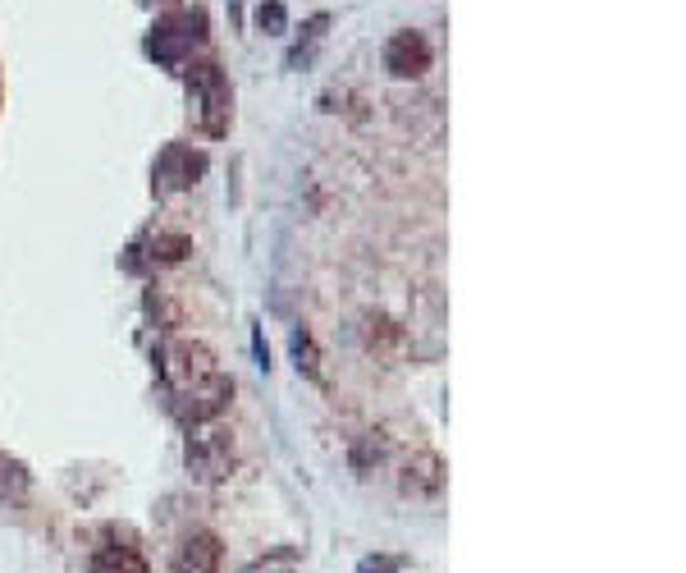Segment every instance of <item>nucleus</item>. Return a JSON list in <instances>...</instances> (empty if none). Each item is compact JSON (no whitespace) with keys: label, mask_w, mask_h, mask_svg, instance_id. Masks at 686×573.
Here are the masks:
<instances>
[{"label":"nucleus","mask_w":686,"mask_h":573,"mask_svg":"<svg viewBox=\"0 0 686 573\" xmlns=\"http://www.w3.org/2000/svg\"><path fill=\"white\" fill-rule=\"evenodd\" d=\"M161 376L174 395V413L189 422V427H202V422L221 417L234 400V376L221 372L215 353L197 340H174L161 349Z\"/></svg>","instance_id":"f257e3e1"},{"label":"nucleus","mask_w":686,"mask_h":573,"mask_svg":"<svg viewBox=\"0 0 686 573\" xmlns=\"http://www.w3.org/2000/svg\"><path fill=\"white\" fill-rule=\"evenodd\" d=\"M183 83H189V97H193L202 134L225 138L229 134V119H234V93H229V78L221 74V65L202 60V65H193L189 74H183Z\"/></svg>","instance_id":"f03ea898"},{"label":"nucleus","mask_w":686,"mask_h":573,"mask_svg":"<svg viewBox=\"0 0 686 573\" xmlns=\"http://www.w3.org/2000/svg\"><path fill=\"white\" fill-rule=\"evenodd\" d=\"M202 38H206V19L193 14V10H179V14H170V19H161L151 28L147 55H156L161 65H183V55H189Z\"/></svg>","instance_id":"7ed1b4c3"},{"label":"nucleus","mask_w":686,"mask_h":573,"mask_svg":"<svg viewBox=\"0 0 686 573\" xmlns=\"http://www.w3.org/2000/svg\"><path fill=\"white\" fill-rule=\"evenodd\" d=\"M206 152L193 142H170L161 157H156V189H193L197 179L206 174Z\"/></svg>","instance_id":"20e7f679"},{"label":"nucleus","mask_w":686,"mask_h":573,"mask_svg":"<svg viewBox=\"0 0 686 573\" xmlns=\"http://www.w3.org/2000/svg\"><path fill=\"white\" fill-rule=\"evenodd\" d=\"M189 473L197 481H225L234 473V441L225 432H206L189 441Z\"/></svg>","instance_id":"39448f33"},{"label":"nucleus","mask_w":686,"mask_h":573,"mask_svg":"<svg viewBox=\"0 0 686 573\" xmlns=\"http://www.w3.org/2000/svg\"><path fill=\"white\" fill-rule=\"evenodd\" d=\"M444 477H449L444 459L435 455V449H417V455L403 464V473H398V491L412 496V500H435L444 491Z\"/></svg>","instance_id":"423d86ee"},{"label":"nucleus","mask_w":686,"mask_h":573,"mask_svg":"<svg viewBox=\"0 0 686 573\" xmlns=\"http://www.w3.org/2000/svg\"><path fill=\"white\" fill-rule=\"evenodd\" d=\"M430 42L421 33H412V28H403V33H394L385 42V70L394 78H421L430 70Z\"/></svg>","instance_id":"0eeeda50"},{"label":"nucleus","mask_w":686,"mask_h":573,"mask_svg":"<svg viewBox=\"0 0 686 573\" xmlns=\"http://www.w3.org/2000/svg\"><path fill=\"white\" fill-rule=\"evenodd\" d=\"M221 555L225 547L215 532H189L174 555V573H221Z\"/></svg>","instance_id":"6e6552de"},{"label":"nucleus","mask_w":686,"mask_h":573,"mask_svg":"<svg viewBox=\"0 0 686 573\" xmlns=\"http://www.w3.org/2000/svg\"><path fill=\"white\" fill-rule=\"evenodd\" d=\"M97 573H147V555L133 547L129 537H115L110 532V547L97 551Z\"/></svg>","instance_id":"1a4fd4ad"},{"label":"nucleus","mask_w":686,"mask_h":573,"mask_svg":"<svg viewBox=\"0 0 686 573\" xmlns=\"http://www.w3.org/2000/svg\"><path fill=\"white\" fill-rule=\"evenodd\" d=\"M28 487H33V473H28V464L0 449V500H19V496H28Z\"/></svg>","instance_id":"9d476101"},{"label":"nucleus","mask_w":686,"mask_h":573,"mask_svg":"<svg viewBox=\"0 0 686 573\" xmlns=\"http://www.w3.org/2000/svg\"><path fill=\"white\" fill-rule=\"evenodd\" d=\"M293 363H298L302 376L321 381V353H317V340H311V330H307V326L293 330Z\"/></svg>","instance_id":"9b49d317"},{"label":"nucleus","mask_w":686,"mask_h":573,"mask_svg":"<svg viewBox=\"0 0 686 573\" xmlns=\"http://www.w3.org/2000/svg\"><path fill=\"white\" fill-rule=\"evenodd\" d=\"M193 253V238L189 234H156L151 238V262H161V266H174Z\"/></svg>","instance_id":"f8f14e48"},{"label":"nucleus","mask_w":686,"mask_h":573,"mask_svg":"<svg viewBox=\"0 0 686 573\" xmlns=\"http://www.w3.org/2000/svg\"><path fill=\"white\" fill-rule=\"evenodd\" d=\"M298 560H302V555H298L293 547H275V551L257 555L243 573H298Z\"/></svg>","instance_id":"ddd939ff"},{"label":"nucleus","mask_w":686,"mask_h":573,"mask_svg":"<svg viewBox=\"0 0 686 573\" xmlns=\"http://www.w3.org/2000/svg\"><path fill=\"white\" fill-rule=\"evenodd\" d=\"M385 449H389V445L376 441V432L362 436V441L353 445V468H357V473H371V464H380V459H385Z\"/></svg>","instance_id":"4468645a"},{"label":"nucleus","mask_w":686,"mask_h":573,"mask_svg":"<svg viewBox=\"0 0 686 573\" xmlns=\"http://www.w3.org/2000/svg\"><path fill=\"white\" fill-rule=\"evenodd\" d=\"M398 569H403L398 555H366V560L357 564V573H398Z\"/></svg>","instance_id":"2eb2a0df"},{"label":"nucleus","mask_w":686,"mask_h":573,"mask_svg":"<svg viewBox=\"0 0 686 573\" xmlns=\"http://www.w3.org/2000/svg\"><path fill=\"white\" fill-rule=\"evenodd\" d=\"M257 19H261V28H270V33H285V6H279V0H266Z\"/></svg>","instance_id":"dca6fc26"}]
</instances>
